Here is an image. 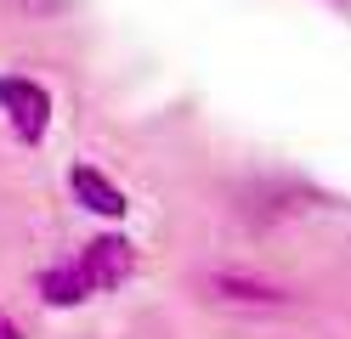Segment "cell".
<instances>
[{
  "label": "cell",
  "mask_w": 351,
  "mask_h": 339,
  "mask_svg": "<svg viewBox=\"0 0 351 339\" xmlns=\"http://www.w3.org/2000/svg\"><path fill=\"white\" fill-rule=\"evenodd\" d=\"M0 113L17 142H40L51 130V90L29 74H0Z\"/></svg>",
  "instance_id": "1"
},
{
  "label": "cell",
  "mask_w": 351,
  "mask_h": 339,
  "mask_svg": "<svg viewBox=\"0 0 351 339\" xmlns=\"http://www.w3.org/2000/svg\"><path fill=\"white\" fill-rule=\"evenodd\" d=\"M130 266H136V255H130V243L114 238V232H102L85 243V255H80V271H85V283L91 288H119L130 277Z\"/></svg>",
  "instance_id": "2"
},
{
  "label": "cell",
  "mask_w": 351,
  "mask_h": 339,
  "mask_svg": "<svg viewBox=\"0 0 351 339\" xmlns=\"http://www.w3.org/2000/svg\"><path fill=\"white\" fill-rule=\"evenodd\" d=\"M69 192H74L91 215H102V221H119V215L130 210L125 192H119V187H114V181H108L97 164H74V170H69Z\"/></svg>",
  "instance_id": "3"
},
{
  "label": "cell",
  "mask_w": 351,
  "mask_h": 339,
  "mask_svg": "<svg viewBox=\"0 0 351 339\" xmlns=\"http://www.w3.org/2000/svg\"><path fill=\"white\" fill-rule=\"evenodd\" d=\"M40 294H46V305H80V300H91V283H85V271L69 260V266H51V271H40Z\"/></svg>",
  "instance_id": "4"
},
{
  "label": "cell",
  "mask_w": 351,
  "mask_h": 339,
  "mask_svg": "<svg viewBox=\"0 0 351 339\" xmlns=\"http://www.w3.org/2000/svg\"><path fill=\"white\" fill-rule=\"evenodd\" d=\"M210 288L221 294V300H244V305H278V300H283L278 288H267V283H250V277H215Z\"/></svg>",
  "instance_id": "5"
},
{
  "label": "cell",
  "mask_w": 351,
  "mask_h": 339,
  "mask_svg": "<svg viewBox=\"0 0 351 339\" xmlns=\"http://www.w3.org/2000/svg\"><path fill=\"white\" fill-rule=\"evenodd\" d=\"M0 339H17V328H12V323H6V316H0Z\"/></svg>",
  "instance_id": "6"
}]
</instances>
